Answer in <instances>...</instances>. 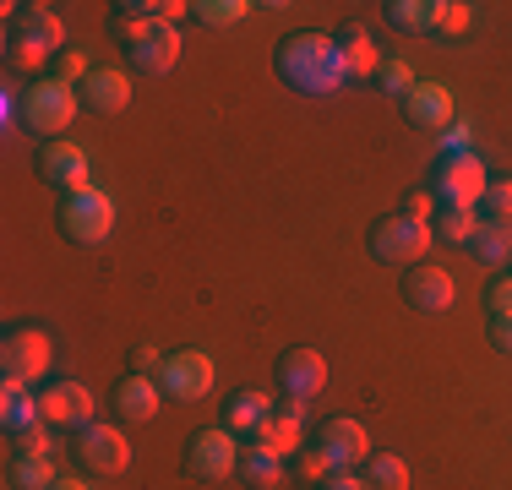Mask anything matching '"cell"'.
I'll return each mask as SVG.
<instances>
[{
	"label": "cell",
	"mask_w": 512,
	"mask_h": 490,
	"mask_svg": "<svg viewBox=\"0 0 512 490\" xmlns=\"http://www.w3.org/2000/svg\"><path fill=\"white\" fill-rule=\"evenodd\" d=\"M474 11L463 6V0H436V33H463L469 28Z\"/></svg>",
	"instance_id": "36"
},
{
	"label": "cell",
	"mask_w": 512,
	"mask_h": 490,
	"mask_svg": "<svg viewBox=\"0 0 512 490\" xmlns=\"http://www.w3.org/2000/svg\"><path fill=\"white\" fill-rule=\"evenodd\" d=\"M267 420H273V403H267V392H256V387H240L235 398L224 403V431H235V436H256Z\"/></svg>",
	"instance_id": "23"
},
{
	"label": "cell",
	"mask_w": 512,
	"mask_h": 490,
	"mask_svg": "<svg viewBox=\"0 0 512 490\" xmlns=\"http://www.w3.org/2000/svg\"><path fill=\"white\" fill-rule=\"evenodd\" d=\"M398 109H404V120L414 131H447L453 126V88L447 82H414V88L398 98Z\"/></svg>",
	"instance_id": "15"
},
{
	"label": "cell",
	"mask_w": 512,
	"mask_h": 490,
	"mask_svg": "<svg viewBox=\"0 0 512 490\" xmlns=\"http://www.w3.org/2000/svg\"><path fill=\"white\" fill-rule=\"evenodd\" d=\"M77 109H82L77 88H66V82H55V77H33L28 93H17V120L33 137H60Z\"/></svg>",
	"instance_id": "3"
},
{
	"label": "cell",
	"mask_w": 512,
	"mask_h": 490,
	"mask_svg": "<svg viewBox=\"0 0 512 490\" xmlns=\"http://www.w3.org/2000/svg\"><path fill=\"white\" fill-rule=\"evenodd\" d=\"M398 289H404V305L420 316H442V311H453V300H458L453 273H447V267H431V262L404 267V284Z\"/></svg>",
	"instance_id": "11"
},
{
	"label": "cell",
	"mask_w": 512,
	"mask_h": 490,
	"mask_svg": "<svg viewBox=\"0 0 512 490\" xmlns=\"http://www.w3.org/2000/svg\"><path fill=\"white\" fill-rule=\"evenodd\" d=\"M39 175L60 191H88V153L77 142H44L39 147Z\"/></svg>",
	"instance_id": "17"
},
{
	"label": "cell",
	"mask_w": 512,
	"mask_h": 490,
	"mask_svg": "<svg viewBox=\"0 0 512 490\" xmlns=\"http://www.w3.org/2000/svg\"><path fill=\"white\" fill-rule=\"evenodd\" d=\"M485 186H491V175H485V164L474 153L436 158V164H431V196H436V207H480Z\"/></svg>",
	"instance_id": "6"
},
{
	"label": "cell",
	"mask_w": 512,
	"mask_h": 490,
	"mask_svg": "<svg viewBox=\"0 0 512 490\" xmlns=\"http://www.w3.org/2000/svg\"><path fill=\"white\" fill-rule=\"evenodd\" d=\"M126 55H131V71H142V77H169L180 60V28L175 22H148Z\"/></svg>",
	"instance_id": "16"
},
{
	"label": "cell",
	"mask_w": 512,
	"mask_h": 490,
	"mask_svg": "<svg viewBox=\"0 0 512 490\" xmlns=\"http://www.w3.org/2000/svg\"><path fill=\"white\" fill-rule=\"evenodd\" d=\"M289 469H295V480H306V485H322L327 474H333V469H327V458H322L316 447H300L295 458H289Z\"/></svg>",
	"instance_id": "35"
},
{
	"label": "cell",
	"mask_w": 512,
	"mask_h": 490,
	"mask_svg": "<svg viewBox=\"0 0 512 490\" xmlns=\"http://www.w3.org/2000/svg\"><path fill=\"white\" fill-rule=\"evenodd\" d=\"M431 240H436L431 224H420V218H409V213H387V218L371 224L365 251H371L376 262H387V267H414V262H425V245Z\"/></svg>",
	"instance_id": "4"
},
{
	"label": "cell",
	"mask_w": 512,
	"mask_h": 490,
	"mask_svg": "<svg viewBox=\"0 0 512 490\" xmlns=\"http://www.w3.org/2000/svg\"><path fill=\"white\" fill-rule=\"evenodd\" d=\"M414 82H420V77H414L404 60H382V66H376V88H382L387 98H404Z\"/></svg>",
	"instance_id": "34"
},
{
	"label": "cell",
	"mask_w": 512,
	"mask_h": 490,
	"mask_svg": "<svg viewBox=\"0 0 512 490\" xmlns=\"http://www.w3.org/2000/svg\"><path fill=\"white\" fill-rule=\"evenodd\" d=\"M158 392H164L169 403H197L207 398V387H213V354L207 349H175L164 354V365H158Z\"/></svg>",
	"instance_id": "7"
},
{
	"label": "cell",
	"mask_w": 512,
	"mask_h": 490,
	"mask_svg": "<svg viewBox=\"0 0 512 490\" xmlns=\"http://www.w3.org/2000/svg\"><path fill=\"white\" fill-rule=\"evenodd\" d=\"M77 463L88 474H120L131 463V441L120 436V425H82L77 431Z\"/></svg>",
	"instance_id": "12"
},
{
	"label": "cell",
	"mask_w": 512,
	"mask_h": 490,
	"mask_svg": "<svg viewBox=\"0 0 512 490\" xmlns=\"http://www.w3.org/2000/svg\"><path fill=\"white\" fill-rule=\"evenodd\" d=\"M158 403H164V392H158L153 376L131 371V376H120V382H115V414L126 425H148L153 414H158Z\"/></svg>",
	"instance_id": "20"
},
{
	"label": "cell",
	"mask_w": 512,
	"mask_h": 490,
	"mask_svg": "<svg viewBox=\"0 0 512 490\" xmlns=\"http://www.w3.org/2000/svg\"><path fill=\"white\" fill-rule=\"evenodd\" d=\"M469 256L485 267H512V224H491V218H485L469 240Z\"/></svg>",
	"instance_id": "24"
},
{
	"label": "cell",
	"mask_w": 512,
	"mask_h": 490,
	"mask_svg": "<svg viewBox=\"0 0 512 490\" xmlns=\"http://www.w3.org/2000/svg\"><path fill=\"white\" fill-rule=\"evenodd\" d=\"M463 153H474V131L463 126V120H453V126L442 131V158H463Z\"/></svg>",
	"instance_id": "38"
},
{
	"label": "cell",
	"mask_w": 512,
	"mask_h": 490,
	"mask_svg": "<svg viewBox=\"0 0 512 490\" xmlns=\"http://www.w3.org/2000/svg\"><path fill=\"white\" fill-rule=\"evenodd\" d=\"M55 463L50 452H17V463H11V490H55Z\"/></svg>",
	"instance_id": "29"
},
{
	"label": "cell",
	"mask_w": 512,
	"mask_h": 490,
	"mask_svg": "<svg viewBox=\"0 0 512 490\" xmlns=\"http://www.w3.org/2000/svg\"><path fill=\"white\" fill-rule=\"evenodd\" d=\"M158 365H164V354H158L153 343H137V354H131V371H137V376H158Z\"/></svg>",
	"instance_id": "39"
},
{
	"label": "cell",
	"mask_w": 512,
	"mask_h": 490,
	"mask_svg": "<svg viewBox=\"0 0 512 490\" xmlns=\"http://www.w3.org/2000/svg\"><path fill=\"white\" fill-rule=\"evenodd\" d=\"M480 213L491 218V224H512V180H491V186H485Z\"/></svg>",
	"instance_id": "33"
},
{
	"label": "cell",
	"mask_w": 512,
	"mask_h": 490,
	"mask_svg": "<svg viewBox=\"0 0 512 490\" xmlns=\"http://www.w3.org/2000/svg\"><path fill=\"white\" fill-rule=\"evenodd\" d=\"M273 71L284 88L306 93V98H333L349 77L344 55H338V44L327 39V33H289V39H278V55H273Z\"/></svg>",
	"instance_id": "1"
},
{
	"label": "cell",
	"mask_w": 512,
	"mask_h": 490,
	"mask_svg": "<svg viewBox=\"0 0 512 490\" xmlns=\"http://www.w3.org/2000/svg\"><path fill=\"white\" fill-rule=\"evenodd\" d=\"M11 441H17V452H50V431H44V425H33V431H22Z\"/></svg>",
	"instance_id": "43"
},
{
	"label": "cell",
	"mask_w": 512,
	"mask_h": 490,
	"mask_svg": "<svg viewBox=\"0 0 512 490\" xmlns=\"http://www.w3.org/2000/svg\"><path fill=\"white\" fill-rule=\"evenodd\" d=\"M240 480H246L251 490H273L278 480H284V458H278V452H267V447H256V441H251V447L246 452H240Z\"/></svg>",
	"instance_id": "26"
},
{
	"label": "cell",
	"mask_w": 512,
	"mask_h": 490,
	"mask_svg": "<svg viewBox=\"0 0 512 490\" xmlns=\"http://www.w3.org/2000/svg\"><path fill=\"white\" fill-rule=\"evenodd\" d=\"M55 490H93V485H88V480H77V474H60Z\"/></svg>",
	"instance_id": "44"
},
{
	"label": "cell",
	"mask_w": 512,
	"mask_h": 490,
	"mask_svg": "<svg viewBox=\"0 0 512 490\" xmlns=\"http://www.w3.org/2000/svg\"><path fill=\"white\" fill-rule=\"evenodd\" d=\"M66 49V33H60V17L44 6L33 11H17L6 28V60L11 71H39V66H55V55Z\"/></svg>",
	"instance_id": "2"
},
{
	"label": "cell",
	"mask_w": 512,
	"mask_h": 490,
	"mask_svg": "<svg viewBox=\"0 0 512 490\" xmlns=\"http://www.w3.org/2000/svg\"><path fill=\"white\" fill-rule=\"evenodd\" d=\"M104 28H109V39H115L120 49H131V44L142 39V28H148V22H142L137 11L126 6V0H120V6H109V22H104Z\"/></svg>",
	"instance_id": "32"
},
{
	"label": "cell",
	"mask_w": 512,
	"mask_h": 490,
	"mask_svg": "<svg viewBox=\"0 0 512 490\" xmlns=\"http://www.w3.org/2000/svg\"><path fill=\"white\" fill-rule=\"evenodd\" d=\"M273 376H278V392H284V398L311 403L316 392L327 387V360L316 349H284L273 365Z\"/></svg>",
	"instance_id": "13"
},
{
	"label": "cell",
	"mask_w": 512,
	"mask_h": 490,
	"mask_svg": "<svg viewBox=\"0 0 512 490\" xmlns=\"http://www.w3.org/2000/svg\"><path fill=\"white\" fill-rule=\"evenodd\" d=\"M0 360H6L11 382H22V387L44 382V376H50V360H55L50 333H44V327H11L6 343H0Z\"/></svg>",
	"instance_id": "9"
},
{
	"label": "cell",
	"mask_w": 512,
	"mask_h": 490,
	"mask_svg": "<svg viewBox=\"0 0 512 490\" xmlns=\"http://www.w3.org/2000/svg\"><path fill=\"white\" fill-rule=\"evenodd\" d=\"M360 480L371 490H409V463L398 458V452H371V458L360 463Z\"/></svg>",
	"instance_id": "27"
},
{
	"label": "cell",
	"mask_w": 512,
	"mask_h": 490,
	"mask_svg": "<svg viewBox=\"0 0 512 490\" xmlns=\"http://www.w3.org/2000/svg\"><path fill=\"white\" fill-rule=\"evenodd\" d=\"M93 71H99V66L88 60V49H82V44H66L55 55V82H66V88H71V82H88Z\"/></svg>",
	"instance_id": "31"
},
{
	"label": "cell",
	"mask_w": 512,
	"mask_h": 490,
	"mask_svg": "<svg viewBox=\"0 0 512 490\" xmlns=\"http://www.w3.org/2000/svg\"><path fill=\"white\" fill-rule=\"evenodd\" d=\"M115 229V196L109 191H71L60 196V235L71 245H99Z\"/></svg>",
	"instance_id": "5"
},
{
	"label": "cell",
	"mask_w": 512,
	"mask_h": 490,
	"mask_svg": "<svg viewBox=\"0 0 512 490\" xmlns=\"http://www.w3.org/2000/svg\"><path fill=\"white\" fill-rule=\"evenodd\" d=\"M404 213L420 218V224H431V218H436V196H431V191H414L409 202H404Z\"/></svg>",
	"instance_id": "40"
},
{
	"label": "cell",
	"mask_w": 512,
	"mask_h": 490,
	"mask_svg": "<svg viewBox=\"0 0 512 490\" xmlns=\"http://www.w3.org/2000/svg\"><path fill=\"white\" fill-rule=\"evenodd\" d=\"M39 403H44V420L50 425H66V431H82L93 425V392L71 376H55V382L39 387Z\"/></svg>",
	"instance_id": "14"
},
{
	"label": "cell",
	"mask_w": 512,
	"mask_h": 490,
	"mask_svg": "<svg viewBox=\"0 0 512 490\" xmlns=\"http://www.w3.org/2000/svg\"><path fill=\"white\" fill-rule=\"evenodd\" d=\"M491 349L512 354V316H491Z\"/></svg>",
	"instance_id": "42"
},
{
	"label": "cell",
	"mask_w": 512,
	"mask_h": 490,
	"mask_svg": "<svg viewBox=\"0 0 512 490\" xmlns=\"http://www.w3.org/2000/svg\"><path fill=\"white\" fill-rule=\"evenodd\" d=\"M382 22L398 33H436V0H387Z\"/></svg>",
	"instance_id": "25"
},
{
	"label": "cell",
	"mask_w": 512,
	"mask_h": 490,
	"mask_svg": "<svg viewBox=\"0 0 512 490\" xmlns=\"http://www.w3.org/2000/svg\"><path fill=\"white\" fill-rule=\"evenodd\" d=\"M300 425H306V403L284 398V403L273 409V420L256 431V447L278 452V458H295V452H300Z\"/></svg>",
	"instance_id": "19"
},
{
	"label": "cell",
	"mask_w": 512,
	"mask_h": 490,
	"mask_svg": "<svg viewBox=\"0 0 512 490\" xmlns=\"http://www.w3.org/2000/svg\"><path fill=\"white\" fill-rule=\"evenodd\" d=\"M316 452L327 458V469H360L365 458H371V436H365L360 420H344V414H333V420L316 425Z\"/></svg>",
	"instance_id": "10"
},
{
	"label": "cell",
	"mask_w": 512,
	"mask_h": 490,
	"mask_svg": "<svg viewBox=\"0 0 512 490\" xmlns=\"http://www.w3.org/2000/svg\"><path fill=\"white\" fill-rule=\"evenodd\" d=\"M0 425H6V436H22V431H33V425H50L44 420L39 392L6 376V382H0Z\"/></svg>",
	"instance_id": "21"
},
{
	"label": "cell",
	"mask_w": 512,
	"mask_h": 490,
	"mask_svg": "<svg viewBox=\"0 0 512 490\" xmlns=\"http://www.w3.org/2000/svg\"><path fill=\"white\" fill-rule=\"evenodd\" d=\"M474 229H480L474 207H436V218H431V235L447 240V245H458V251H469Z\"/></svg>",
	"instance_id": "28"
},
{
	"label": "cell",
	"mask_w": 512,
	"mask_h": 490,
	"mask_svg": "<svg viewBox=\"0 0 512 490\" xmlns=\"http://www.w3.org/2000/svg\"><path fill=\"white\" fill-rule=\"evenodd\" d=\"M191 11H197L202 28H235V22L246 17L251 6H246V0H197Z\"/></svg>",
	"instance_id": "30"
},
{
	"label": "cell",
	"mask_w": 512,
	"mask_h": 490,
	"mask_svg": "<svg viewBox=\"0 0 512 490\" xmlns=\"http://www.w3.org/2000/svg\"><path fill=\"white\" fill-rule=\"evenodd\" d=\"M485 311H491V316H512V273H502V278L485 284Z\"/></svg>",
	"instance_id": "37"
},
{
	"label": "cell",
	"mask_w": 512,
	"mask_h": 490,
	"mask_svg": "<svg viewBox=\"0 0 512 490\" xmlns=\"http://www.w3.org/2000/svg\"><path fill=\"white\" fill-rule=\"evenodd\" d=\"M333 44H338V55H344V66H349V77H376V66H382V49L371 44V28L365 22H344V28L333 33Z\"/></svg>",
	"instance_id": "22"
},
{
	"label": "cell",
	"mask_w": 512,
	"mask_h": 490,
	"mask_svg": "<svg viewBox=\"0 0 512 490\" xmlns=\"http://www.w3.org/2000/svg\"><path fill=\"white\" fill-rule=\"evenodd\" d=\"M240 469V447H235V431H224V425H202V431H191L186 441V474L191 480H229V474Z\"/></svg>",
	"instance_id": "8"
},
{
	"label": "cell",
	"mask_w": 512,
	"mask_h": 490,
	"mask_svg": "<svg viewBox=\"0 0 512 490\" xmlns=\"http://www.w3.org/2000/svg\"><path fill=\"white\" fill-rule=\"evenodd\" d=\"M316 490H371V485H365L355 469H333V474H327V480L316 485Z\"/></svg>",
	"instance_id": "41"
},
{
	"label": "cell",
	"mask_w": 512,
	"mask_h": 490,
	"mask_svg": "<svg viewBox=\"0 0 512 490\" xmlns=\"http://www.w3.org/2000/svg\"><path fill=\"white\" fill-rule=\"evenodd\" d=\"M77 98H82V109H88V115H104L109 120V115H120V109L131 104V77H120L115 66H99L77 88Z\"/></svg>",
	"instance_id": "18"
}]
</instances>
